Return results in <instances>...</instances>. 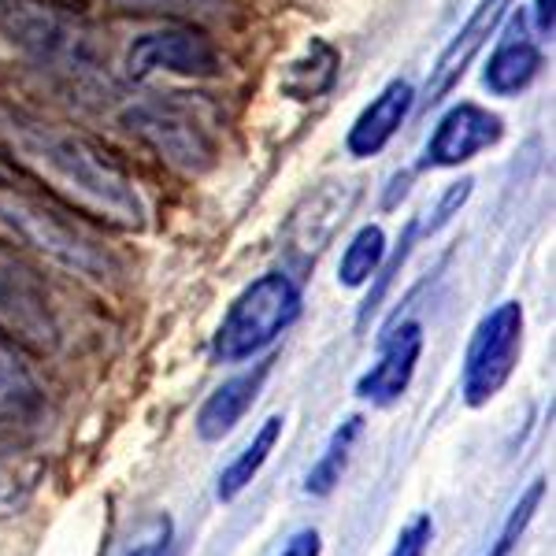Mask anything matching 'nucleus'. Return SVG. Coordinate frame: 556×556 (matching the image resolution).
<instances>
[{
	"instance_id": "obj_11",
	"label": "nucleus",
	"mask_w": 556,
	"mask_h": 556,
	"mask_svg": "<svg viewBox=\"0 0 556 556\" xmlns=\"http://www.w3.org/2000/svg\"><path fill=\"white\" fill-rule=\"evenodd\" d=\"M501 138H505L501 115H493L482 104L464 101L438 119L424 152V167H460L471 156H479L482 149L497 146Z\"/></svg>"
},
{
	"instance_id": "obj_1",
	"label": "nucleus",
	"mask_w": 556,
	"mask_h": 556,
	"mask_svg": "<svg viewBox=\"0 0 556 556\" xmlns=\"http://www.w3.org/2000/svg\"><path fill=\"white\" fill-rule=\"evenodd\" d=\"M0 141L15 160L60 193L71 208L93 215L115 230H146L149 204L127 167L104 146L71 130L64 123L41 119L23 108H0Z\"/></svg>"
},
{
	"instance_id": "obj_6",
	"label": "nucleus",
	"mask_w": 556,
	"mask_h": 556,
	"mask_svg": "<svg viewBox=\"0 0 556 556\" xmlns=\"http://www.w3.org/2000/svg\"><path fill=\"white\" fill-rule=\"evenodd\" d=\"M523 353V304L501 301L475 327L460 367V397L468 408H482L513 379Z\"/></svg>"
},
{
	"instance_id": "obj_22",
	"label": "nucleus",
	"mask_w": 556,
	"mask_h": 556,
	"mask_svg": "<svg viewBox=\"0 0 556 556\" xmlns=\"http://www.w3.org/2000/svg\"><path fill=\"white\" fill-rule=\"evenodd\" d=\"M416 235H419V223H408V230H405V238H401V249L393 253L390 260H382V267H379V282H375V290L367 293V301H364V308H361V323L371 316L375 308L382 304V298L390 293V286H393V278H397V271H401V264L408 260V253H412V241H416Z\"/></svg>"
},
{
	"instance_id": "obj_26",
	"label": "nucleus",
	"mask_w": 556,
	"mask_h": 556,
	"mask_svg": "<svg viewBox=\"0 0 556 556\" xmlns=\"http://www.w3.org/2000/svg\"><path fill=\"white\" fill-rule=\"evenodd\" d=\"M278 556H323V538L316 527H304L290 538V542L282 545V553Z\"/></svg>"
},
{
	"instance_id": "obj_21",
	"label": "nucleus",
	"mask_w": 556,
	"mask_h": 556,
	"mask_svg": "<svg viewBox=\"0 0 556 556\" xmlns=\"http://www.w3.org/2000/svg\"><path fill=\"white\" fill-rule=\"evenodd\" d=\"M542 497H545V479H534L531 486L519 493V501L513 505V513H508L505 527L497 531V538L490 542V549L482 556H513V549L519 545V538L527 534V527H531L534 513L542 508Z\"/></svg>"
},
{
	"instance_id": "obj_15",
	"label": "nucleus",
	"mask_w": 556,
	"mask_h": 556,
	"mask_svg": "<svg viewBox=\"0 0 556 556\" xmlns=\"http://www.w3.org/2000/svg\"><path fill=\"white\" fill-rule=\"evenodd\" d=\"M45 412V390L20 345L0 330V419L8 424H34Z\"/></svg>"
},
{
	"instance_id": "obj_20",
	"label": "nucleus",
	"mask_w": 556,
	"mask_h": 556,
	"mask_svg": "<svg viewBox=\"0 0 556 556\" xmlns=\"http://www.w3.org/2000/svg\"><path fill=\"white\" fill-rule=\"evenodd\" d=\"M382 260H386V235H382V227L367 223V227H361L349 238L342 264H338V282H342L345 290H361V286H367L379 275Z\"/></svg>"
},
{
	"instance_id": "obj_23",
	"label": "nucleus",
	"mask_w": 556,
	"mask_h": 556,
	"mask_svg": "<svg viewBox=\"0 0 556 556\" xmlns=\"http://www.w3.org/2000/svg\"><path fill=\"white\" fill-rule=\"evenodd\" d=\"M430 542H434V519L424 513V516L412 519L405 531L397 534V542H393L390 556H427Z\"/></svg>"
},
{
	"instance_id": "obj_2",
	"label": "nucleus",
	"mask_w": 556,
	"mask_h": 556,
	"mask_svg": "<svg viewBox=\"0 0 556 556\" xmlns=\"http://www.w3.org/2000/svg\"><path fill=\"white\" fill-rule=\"evenodd\" d=\"M0 38L71 86L108 83L101 34L56 0H0Z\"/></svg>"
},
{
	"instance_id": "obj_5",
	"label": "nucleus",
	"mask_w": 556,
	"mask_h": 556,
	"mask_svg": "<svg viewBox=\"0 0 556 556\" xmlns=\"http://www.w3.org/2000/svg\"><path fill=\"white\" fill-rule=\"evenodd\" d=\"M123 123L141 146L156 152L178 175L197 178L212 172L219 160V138L212 130V119L204 115V108L190 104L182 93L146 97L127 108Z\"/></svg>"
},
{
	"instance_id": "obj_4",
	"label": "nucleus",
	"mask_w": 556,
	"mask_h": 556,
	"mask_svg": "<svg viewBox=\"0 0 556 556\" xmlns=\"http://www.w3.org/2000/svg\"><path fill=\"white\" fill-rule=\"evenodd\" d=\"M301 316V290L286 271H267L253 278L227 308L212 338L215 364H241L264 353L278 334Z\"/></svg>"
},
{
	"instance_id": "obj_10",
	"label": "nucleus",
	"mask_w": 556,
	"mask_h": 556,
	"mask_svg": "<svg viewBox=\"0 0 556 556\" xmlns=\"http://www.w3.org/2000/svg\"><path fill=\"white\" fill-rule=\"evenodd\" d=\"M0 330L34 349L56 345V316L49 308V293L8 260H0Z\"/></svg>"
},
{
	"instance_id": "obj_9",
	"label": "nucleus",
	"mask_w": 556,
	"mask_h": 556,
	"mask_svg": "<svg viewBox=\"0 0 556 556\" xmlns=\"http://www.w3.org/2000/svg\"><path fill=\"white\" fill-rule=\"evenodd\" d=\"M419 356H424V327L416 319L390 327L379 342V361L356 379V397L382 408L401 401L408 393L412 379H416Z\"/></svg>"
},
{
	"instance_id": "obj_24",
	"label": "nucleus",
	"mask_w": 556,
	"mask_h": 556,
	"mask_svg": "<svg viewBox=\"0 0 556 556\" xmlns=\"http://www.w3.org/2000/svg\"><path fill=\"white\" fill-rule=\"evenodd\" d=\"M471 186H475L471 178H460V182H456V186H450V190H445V197H442V201H438V208L430 212V215H434V219H430L427 227H430V230L445 227V223H450L453 215L460 212V204H464V201H468V197H471Z\"/></svg>"
},
{
	"instance_id": "obj_3",
	"label": "nucleus",
	"mask_w": 556,
	"mask_h": 556,
	"mask_svg": "<svg viewBox=\"0 0 556 556\" xmlns=\"http://www.w3.org/2000/svg\"><path fill=\"white\" fill-rule=\"evenodd\" d=\"M0 241L49 260L52 267H64L78 278H93V282H108L112 275H119V260L112 249L101 245V238L89 235L83 223L67 219L49 201L23 193L4 178H0Z\"/></svg>"
},
{
	"instance_id": "obj_25",
	"label": "nucleus",
	"mask_w": 556,
	"mask_h": 556,
	"mask_svg": "<svg viewBox=\"0 0 556 556\" xmlns=\"http://www.w3.org/2000/svg\"><path fill=\"white\" fill-rule=\"evenodd\" d=\"M127 556H175L172 553V519L160 516L156 519V534L146 538V542H138Z\"/></svg>"
},
{
	"instance_id": "obj_12",
	"label": "nucleus",
	"mask_w": 556,
	"mask_h": 556,
	"mask_svg": "<svg viewBox=\"0 0 556 556\" xmlns=\"http://www.w3.org/2000/svg\"><path fill=\"white\" fill-rule=\"evenodd\" d=\"M356 197H361V186L356 182H323L316 193H308L304 201L293 208V219L286 227V238H290V253L301 260H316L327 241L338 235V227L349 219Z\"/></svg>"
},
{
	"instance_id": "obj_18",
	"label": "nucleus",
	"mask_w": 556,
	"mask_h": 556,
	"mask_svg": "<svg viewBox=\"0 0 556 556\" xmlns=\"http://www.w3.org/2000/svg\"><path fill=\"white\" fill-rule=\"evenodd\" d=\"M282 427H286L282 416H267L264 424H260L256 434L249 438L245 450H241L235 460H230L227 468H223L219 486H215V497H219L223 505H227V501H235V497H241V493L249 490V482H253L256 475L264 471V464L271 460L278 438H282Z\"/></svg>"
},
{
	"instance_id": "obj_13",
	"label": "nucleus",
	"mask_w": 556,
	"mask_h": 556,
	"mask_svg": "<svg viewBox=\"0 0 556 556\" xmlns=\"http://www.w3.org/2000/svg\"><path fill=\"white\" fill-rule=\"evenodd\" d=\"M412 104H416V89L405 78H393L379 89V97H371V104L356 115V123L345 134V149L349 156L367 160L379 156V152L390 146L393 134L401 130V123L408 119Z\"/></svg>"
},
{
	"instance_id": "obj_17",
	"label": "nucleus",
	"mask_w": 556,
	"mask_h": 556,
	"mask_svg": "<svg viewBox=\"0 0 556 556\" xmlns=\"http://www.w3.org/2000/svg\"><path fill=\"white\" fill-rule=\"evenodd\" d=\"M338 64H342V56H338L334 45L323 41V38H312L308 49H304L298 60L286 64L282 83L278 86H282V93L293 97V101H316V97H323L330 86H334Z\"/></svg>"
},
{
	"instance_id": "obj_8",
	"label": "nucleus",
	"mask_w": 556,
	"mask_h": 556,
	"mask_svg": "<svg viewBox=\"0 0 556 556\" xmlns=\"http://www.w3.org/2000/svg\"><path fill=\"white\" fill-rule=\"evenodd\" d=\"M513 4H516V0H479V8L471 12V20L456 30V38L445 45L442 56H438L434 67H430L424 97H419V108H424V112L430 104L442 101V97L453 93V86L468 75L475 56H479V52L490 45L493 34L501 30V23H505V15H508V8H513Z\"/></svg>"
},
{
	"instance_id": "obj_14",
	"label": "nucleus",
	"mask_w": 556,
	"mask_h": 556,
	"mask_svg": "<svg viewBox=\"0 0 556 556\" xmlns=\"http://www.w3.org/2000/svg\"><path fill=\"white\" fill-rule=\"evenodd\" d=\"M271 367H275V356H264V361L253 364L249 371L235 375V379H227L215 393H208V401L197 412V438H201V442H223V438L245 419V412L256 405Z\"/></svg>"
},
{
	"instance_id": "obj_19",
	"label": "nucleus",
	"mask_w": 556,
	"mask_h": 556,
	"mask_svg": "<svg viewBox=\"0 0 556 556\" xmlns=\"http://www.w3.org/2000/svg\"><path fill=\"white\" fill-rule=\"evenodd\" d=\"M361 434H364V419L349 416L345 424L330 434V442H327V450H323L319 460L312 464L308 479H304V493H312V497H327V493L342 482L349 453H353V445H356V438H361Z\"/></svg>"
},
{
	"instance_id": "obj_7",
	"label": "nucleus",
	"mask_w": 556,
	"mask_h": 556,
	"mask_svg": "<svg viewBox=\"0 0 556 556\" xmlns=\"http://www.w3.org/2000/svg\"><path fill=\"white\" fill-rule=\"evenodd\" d=\"M156 75L175 78H215L223 75V56L215 41L197 26L175 23L134 38L127 49V78L149 83Z\"/></svg>"
},
{
	"instance_id": "obj_16",
	"label": "nucleus",
	"mask_w": 556,
	"mask_h": 556,
	"mask_svg": "<svg viewBox=\"0 0 556 556\" xmlns=\"http://www.w3.org/2000/svg\"><path fill=\"white\" fill-rule=\"evenodd\" d=\"M542 71V49L527 38L523 26H516L513 38L497 45V52L490 56L486 71H482V83L493 97H516L538 78Z\"/></svg>"
},
{
	"instance_id": "obj_27",
	"label": "nucleus",
	"mask_w": 556,
	"mask_h": 556,
	"mask_svg": "<svg viewBox=\"0 0 556 556\" xmlns=\"http://www.w3.org/2000/svg\"><path fill=\"white\" fill-rule=\"evenodd\" d=\"M556 0H534V26L542 38H553V15H556Z\"/></svg>"
}]
</instances>
